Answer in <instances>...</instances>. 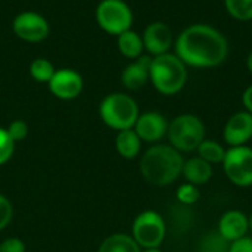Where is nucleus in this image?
Segmentation results:
<instances>
[{
	"label": "nucleus",
	"mask_w": 252,
	"mask_h": 252,
	"mask_svg": "<svg viewBox=\"0 0 252 252\" xmlns=\"http://www.w3.org/2000/svg\"><path fill=\"white\" fill-rule=\"evenodd\" d=\"M183 164V155L171 145L155 143L143 152L139 170L145 182L152 186L164 188L174 183L182 176Z\"/></svg>",
	"instance_id": "nucleus-2"
},
{
	"label": "nucleus",
	"mask_w": 252,
	"mask_h": 252,
	"mask_svg": "<svg viewBox=\"0 0 252 252\" xmlns=\"http://www.w3.org/2000/svg\"><path fill=\"white\" fill-rule=\"evenodd\" d=\"M165 220L154 210H146L137 214L131 224V238L142 250L159 248L165 239Z\"/></svg>",
	"instance_id": "nucleus-7"
},
{
	"label": "nucleus",
	"mask_w": 252,
	"mask_h": 252,
	"mask_svg": "<svg viewBox=\"0 0 252 252\" xmlns=\"http://www.w3.org/2000/svg\"><path fill=\"white\" fill-rule=\"evenodd\" d=\"M133 130L140 137L142 142L146 143H159L167 136L168 131V121L167 118L158 111H148L139 115Z\"/></svg>",
	"instance_id": "nucleus-12"
},
{
	"label": "nucleus",
	"mask_w": 252,
	"mask_h": 252,
	"mask_svg": "<svg viewBox=\"0 0 252 252\" xmlns=\"http://www.w3.org/2000/svg\"><path fill=\"white\" fill-rule=\"evenodd\" d=\"M15 152V142L9 136L6 128L0 127V167L4 165Z\"/></svg>",
	"instance_id": "nucleus-25"
},
{
	"label": "nucleus",
	"mask_w": 252,
	"mask_h": 252,
	"mask_svg": "<svg viewBox=\"0 0 252 252\" xmlns=\"http://www.w3.org/2000/svg\"><path fill=\"white\" fill-rule=\"evenodd\" d=\"M226 151L227 149H224L221 143H219L213 139H204L202 143L196 149L198 157L202 158L204 161L210 162L211 165L213 164H221L224 157H226Z\"/></svg>",
	"instance_id": "nucleus-20"
},
{
	"label": "nucleus",
	"mask_w": 252,
	"mask_h": 252,
	"mask_svg": "<svg viewBox=\"0 0 252 252\" xmlns=\"http://www.w3.org/2000/svg\"><path fill=\"white\" fill-rule=\"evenodd\" d=\"M97 252H142V248L136 244L131 235L114 233L102 241Z\"/></svg>",
	"instance_id": "nucleus-19"
},
{
	"label": "nucleus",
	"mask_w": 252,
	"mask_h": 252,
	"mask_svg": "<svg viewBox=\"0 0 252 252\" xmlns=\"http://www.w3.org/2000/svg\"><path fill=\"white\" fill-rule=\"evenodd\" d=\"M250 227H248V216L239 210H230L226 211L217 226V232L229 242L238 241L244 236H247Z\"/></svg>",
	"instance_id": "nucleus-15"
},
{
	"label": "nucleus",
	"mask_w": 252,
	"mask_h": 252,
	"mask_svg": "<svg viewBox=\"0 0 252 252\" xmlns=\"http://www.w3.org/2000/svg\"><path fill=\"white\" fill-rule=\"evenodd\" d=\"M115 149L124 159H134L142 149V140L133 128L117 131Z\"/></svg>",
	"instance_id": "nucleus-18"
},
{
	"label": "nucleus",
	"mask_w": 252,
	"mask_h": 252,
	"mask_svg": "<svg viewBox=\"0 0 252 252\" xmlns=\"http://www.w3.org/2000/svg\"><path fill=\"white\" fill-rule=\"evenodd\" d=\"M174 53L186 66L214 68L227 59L229 41L216 27L198 22L186 27L176 37Z\"/></svg>",
	"instance_id": "nucleus-1"
},
{
	"label": "nucleus",
	"mask_w": 252,
	"mask_h": 252,
	"mask_svg": "<svg viewBox=\"0 0 252 252\" xmlns=\"http://www.w3.org/2000/svg\"><path fill=\"white\" fill-rule=\"evenodd\" d=\"M12 217H13V205L4 195L0 193V232L10 224Z\"/></svg>",
	"instance_id": "nucleus-26"
},
{
	"label": "nucleus",
	"mask_w": 252,
	"mask_h": 252,
	"mask_svg": "<svg viewBox=\"0 0 252 252\" xmlns=\"http://www.w3.org/2000/svg\"><path fill=\"white\" fill-rule=\"evenodd\" d=\"M247 68H248L250 74L252 75V50L248 53V56H247Z\"/></svg>",
	"instance_id": "nucleus-31"
},
{
	"label": "nucleus",
	"mask_w": 252,
	"mask_h": 252,
	"mask_svg": "<svg viewBox=\"0 0 252 252\" xmlns=\"http://www.w3.org/2000/svg\"><path fill=\"white\" fill-rule=\"evenodd\" d=\"M152 56L142 55L137 59L130 61V63L121 72V84L124 89L134 92L146 86L149 81V69H151Z\"/></svg>",
	"instance_id": "nucleus-14"
},
{
	"label": "nucleus",
	"mask_w": 252,
	"mask_h": 252,
	"mask_svg": "<svg viewBox=\"0 0 252 252\" xmlns=\"http://www.w3.org/2000/svg\"><path fill=\"white\" fill-rule=\"evenodd\" d=\"M176 196H177V201L182 205H193L199 199V189H198V186L186 182V183H183V185H180L177 188Z\"/></svg>",
	"instance_id": "nucleus-24"
},
{
	"label": "nucleus",
	"mask_w": 252,
	"mask_h": 252,
	"mask_svg": "<svg viewBox=\"0 0 252 252\" xmlns=\"http://www.w3.org/2000/svg\"><path fill=\"white\" fill-rule=\"evenodd\" d=\"M25 244L19 238H6L0 242V252H25Z\"/></svg>",
	"instance_id": "nucleus-28"
},
{
	"label": "nucleus",
	"mask_w": 252,
	"mask_h": 252,
	"mask_svg": "<svg viewBox=\"0 0 252 252\" xmlns=\"http://www.w3.org/2000/svg\"><path fill=\"white\" fill-rule=\"evenodd\" d=\"M142 40L145 46V52L149 56H159L168 53L171 47H174V35L173 30L168 24L162 21H154L142 32Z\"/></svg>",
	"instance_id": "nucleus-11"
},
{
	"label": "nucleus",
	"mask_w": 252,
	"mask_h": 252,
	"mask_svg": "<svg viewBox=\"0 0 252 252\" xmlns=\"http://www.w3.org/2000/svg\"><path fill=\"white\" fill-rule=\"evenodd\" d=\"M182 176L188 183L195 186H202L208 183L213 177V165L199 157H193L185 161Z\"/></svg>",
	"instance_id": "nucleus-16"
},
{
	"label": "nucleus",
	"mask_w": 252,
	"mask_h": 252,
	"mask_svg": "<svg viewBox=\"0 0 252 252\" xmlns=\"http://www.w3.org/2000/svg\"><path fill=\"white\" fill-rule=\"evenodd\" d=\"M142 252H162L159 248H149V250H142Z\"/></svg>",
	"instance_id": "nucleus-32"
},
{
	"label": "nucleus",
	"mask_w": 252,
	"mask_h": 252,
	"mask_svg": "<svg viewBox=\"0 0 252 252\" xmlns=\"http://www.w3.org/2000/svg\"><path fill=\"white\" fill-rule=\"evenodd\" d=\"M94 16L100 30L115 37L131 30L134 21L133 10L124 0H100L94 10Z\"/></svg>",
	"instance_id": "nucleus-6"
},
{
	"label": "nucleus",
	"mask_w": 252,
	"mask_h": 252,
	"mask_svg": "<svg viewBox=\"0 0 252 252\" xmlns=\"http://www.w3.org/2000/svg\"><path fill=\"white\" fill-rule=\"evenodd\" d=\"M230 242L226 241L217 230L208 232L199 242V252H229Z\"/></svg>",
	"instance_id": "nucleus-23"
},
{
	"label": "nucleus",
	"mask_w": 252,
	"mask_h": 252,
	"mask_svg": "<svg viewBox=\"0 0 252 252\" xmlns=\"http://www.w3.org/2000/svg\"><path fill=\"white\" fill-rule=\"evenodd\" d=\"M149 81L164 96H174L183 90L188 81V66L176 53L154 56L151 61Z\"/></svg>",
	"instance_id": "nucleus-3"
},
{
	"label": "nucleus",
	"mask_w": 252,
	"mask_h": 252,
	"mask_svg": "<svg viewBox=\"0 0 252 252\" xmlns=\"http://www.w3.org/2000/svg\"><path fill=\"white\" fill-rule=\"evenodd\" d=\"M99 115L106 127L121 131L134 127L140 111L137 102L130 94L114 92L102 99L99 105Z\"/></svg>",
	"instance_id": "nucleus-4"
},
{
	"label": "nucleus",
	"mask_w": 252,
	"mask_h": 252,
	"mask_svg": "<svg viewBox=\"0 0 252 252\" xmlns=\"http://www.w3.org/2000/svg\"><path fill=\"white\" fill-rule=\"evenodd\" d=\"M242 103L247 112L252 114V84L245 89V92L242 93Z\"/></svg>",
	"instance_id": "nucleus-30"
},
{
	"label": "nucleus",
	"mask_w": 252,
	"mask_h": 252,
	"mask_svg": "<svg viewBox=\"0 0 252 252\" xmlns=\"http://www.w3.org/2000/svg\"><path fill=\"white\" fill-rule=\"evenodd\" d=\"M30 75L34 81L37 83H49L56 71V68L53 66V63L46 59V58H35L31 63H30Z\"/></svg>",
	"instance_id": "nucleus-21"
},
{
	"label": "nucleus",
	"mask_w": 252,
	"mask_h": 252,
	"mask_svg": "<svg viewBox=\"0 0 252 252\" xmlns=\"http://www.w3.org/2000/svg\"><path fill=\"white\" fill-rule=\"evenodd\" d=\"M223 3L227 15L233 19L244 22L252 21V0H223Z\"/></svg>",
	"instance_id": "nucleus-22"
},
{
	"label": "nucleus",
	"mask_w": 252,
	"mask_h": 252,
	"mask_svg": "<svg viewBox=\"0 0 252 252\" xmlns=\"http://www.w3.org/2000/svg\"><path fill=\"white\" fill-rule=\"evenodd\" d=\"M205 124L195 114H180L168 123L167 137L170 145L180 154L196 152L205 139Z\"/></svg>",
	"instance_id": "nucleus-5"
},
{
	"label": "nucleus",
	"mask_w": 252,
	"mask_h": 252,
	"mask_svg": "<svg viewBox=\"0 0 252 252\" xmlns=\"http://www.w3.org/2000/svg\"><path fill=\"white\" fill-rule=\"evenodd\" d=\"M223 139L229 148L247 145L252 139V114L239 111L230 115L223 128Z\"/></svg>",
	"instance_id": "nucleus-13"
},
{
	"label": "nucleus",
	"mask_w": 252,
	"mask_h": 252,
	"mask_svg": "<svg viewBox=\"0 0 252 252\" xmlns=\"http://www.w3.org/2000/svg\"><path fill=\"white\" fill-rule=\"evenodd\" d=\"M12 31L22 41L40 43L49 37L50 25L43 15L34 10H24L13 18Z\"/></svg>",
	"instance_id": "nucleus-9"
},
{
	"label": "nucleus",
	"mask_w": 252,
	"mask_h": 252,
	"mask_svg": "<svg viewBox=\"0 0 252 252\" xmlns=\"http://www.w3.org/2000/svg\"><path fill=\"white\" fill-rule=\"evenodd\" d=\"M251 34H252V21H251Z\"/></svg>",
	"instance_id": "nucleus-34"
},
{
	"label": "nucleus",
	"mask_w": 252,
	"mask_h": 252,
	"mask_svg": "<svg viewBox=\"0 0 252 252\" xmlns=\"http://www.w3.org/2000/svg\"><path fill=\"white\" fill-rule=\"evenodd\" d=\"M117 47H118V52L130 61L137 59L142 55H145L142 34H139L134 30H127L123 34L117 35Z\"/></svg>",
	"instance_id": "nucleus-17"
},
{
	"label": "nucleus",
	"mask_w": 252,
	"mask_h": 252,
	"mask_svg": "<svg viewBox=\"0 0 252 252\" xmlns=\"http://www.w3.org/2000/svg\"><path fill=\"white\" fill-rule=\"evenodd\" d=\"M47 86L55 97L61 100H72L81 94L84 89V80L78 71L72 68H61L55 71Z\"/></svg>",
	"instance_id": "nucleus-10"
},
{
	"label": "nucleus",
	"mask_w": 252,
	"mask_h": 252,
	"mask_svg": "<svg viewBox=\"0 0 252 252\" xmlns=\"http://www.w3.org/2000/svg\"><path fill=\"white\" fill-rule=\"evenodd\" d=\"M229 252H252V238L244 236L238 241L230 242Z\"/></svg>",
	"instance_id": "nucleus-29"
},
{
	"label": "nucleus",
	"mask_w": 252,
	"mask_h": 252,
	"mask_svg": "<svg viewBox=\"0 0 252 252\" xmlns=\"http://www.w3.org/2000/svg\"><path fill=\"white\" fill-rule=\"evenodd\" d=\"M226 177L238 188L252 186V148L251 146H233L226 151V157L221 162Z\"/></svg>",
	"instance_id": "nucleus-8"
},
{
	"label": "nucleus",
	"mask_w": 252,
	"mask_h": 252,
	"mask_svg": "<svg viewBox=\"0 0 252 252\" xmlns=\"http://www.w3.org/2000/svg\"><path fill=\"white\" fill-rule=\"evenodd\" d=\"M248 227H250V230L252 232V214L248 216Z\"/></svg>",
	"instance_id": "nucleus-33"
},
{
	"label": "nucleus",
	"mask_w": 252,
	"mask_h": 252,
	"mask_svg": "<svg viewBox=\"0 0 252 252\" xmlns=\"http://www.w3.org/2000/svg\"><path fill=\"white\" fill-rule=\"evenodd\" d=\"M7 133L9 136L12 137V140L16 143V142H21L24 140L27 136H28V126L24 120H13L9 126H7Z\"/></svg>",
	"instance_id": "nucleus-27"
}]
</instances>
